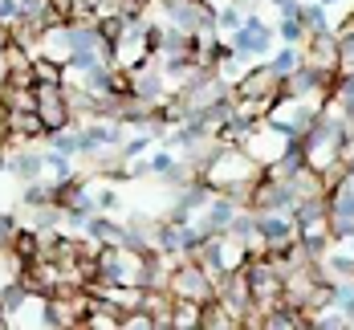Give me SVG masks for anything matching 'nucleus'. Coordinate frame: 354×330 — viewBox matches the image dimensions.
<instances>
[{
  "label": "nucleus",
  "instance_id": "nucleus-22",
  "mask_svg": "<svg viewBox=\"0 0 354 330\" xmlns=\"http://www.w3.org/2000/svg\"><path fill=\"white\" fill-rule=\"evenodd\" d=\"M17 17H21L17 0H0V25H17Z\"/></svg>",
  "mask_w": 354,
  "mask_h": 330
},
{
  "label": "nucleus",
  "instance_id": "nucleus-2",
  "mask_svg": "<svg viewBox=\"0 0 354 330\" xmlns=\"http://www.w3.org/2000/svg\"><path fill=\"white\" fill-rule=\"evenodd\" d=\"M167 290L171 297H192V302H212L216 297V282L212 273L196 261V257H183L171 265V277H167Z\"/></svg>",
  "mask_w": 354,
  "mask_h": 330
},
{
  "label": "nucleus",
  "instance_id": "nucleus-13",
  "mask_svg": "<svg viewBox=\"0 0 354 330\" xmlns=\"http://www.w3.org/2000/svg\"><path fill=\"white\" fill-rule=\"evenodd\" d=\"M45 147H53V151H62V155L77 159V155H82V131H77V127H62V131H49V135H45Z\"/></svg>",
  "mask_w": 354,
  "mask_h": 330
},
{
  "label": "nucleus",
  "instance_id": "nucleus-4",
  "mask_svg": "<svg viewBox=\"0 0 354 330\" xmlns=\"http://www.w3.org/2000/svg\"><path fill=\"white\" fill-rule=\"evenodd\" d=\"M252 220H257V232L265 241V253L297 241V217L293 212H252Z\"/></svg>",
  "mask_w": 354,
  "mask_h": 330
},
{
  "label": "nucleus",
  "instance_id": "nucleus-20",
  "mask_svg": "<svg viewBox=\"0 0 354 330\" xmlns=\"http://www.w3.org/2000/svg\"><path fill=\"white\" fill-rule=\"evenodd\" d=\"M338 73L354 77V33H338Z\"/></svg>",
  "mask_w": 354,
  "mask_h": 330
},
{
  "label": "nucleus",
  "instance_id": "nucleus-14",
  "mask_svg": "<svg viewBox=\"0 0 354 330\" xmlns=\"http://www.w3.org/2000/svg\"><path fill=\"white\" fill-rule=\"evenodd\" d=\"M306 25H301V12H281L277 21V41L281 45H306Z\"/></svg>",
  "mask_w": 354,
  "mask_h": 330
},
{
  "label": "nucleus",
  "instance_id": "nucleus-1",
  "mask_svg": "<svg viewBox=\"0 0 354 330\" xmlns=\"http://www.w3.org/2000/svg\"><path fill=\"white\" fill-rule=\"evenodd\" d=\"M228 41H232V49H236V57L248 62V66H252V62H269V53L277 49V25H265L261 12H248L245 25L228 37Z\"/></svg>",
  "mask_w": 354,
  "mask_h": 330
},
{
  "label": "nucleus",
  "instance_id": "nucleus-12",
  "mask_svg": "<svg viewBox=\"0 0 354 330\" xmlns=\"http://www.w3.org/2000/svg\"><path fill=\"white\" fill-rule=\"evenodd\" d=\"M301 25H306V33H330L334 29L330 25V8L322 0H301Z\"/></svg>",
  "mask_w": 354,
  "mask_h": 330
},
{
  "label": "nucleus",
  "instance_id": "nucleus-10",
  "mask_svg": "<svg viewBox=\"0 0 354 330\" xmlns=\"http://www.w3.org/2000/svg\"><path fill=\"white\" fill-rule=\"evenodd\" d=\"M236 327H245V322H241V314H232V310L224 306V297L204 302V327L200 330H236Z\"/></svg>",
  "mask_w": 354,
  "mask_h": 330
},
{
  "label": "nucleus",
  "instance_id": "nucleus-15",
  "mask_svg": "<svg viewBox=\"0 0 354 330\" xmlns=\"http://www.w3.org/2000/svg\"><path fill=\"white\" fill-rule=\"evenodd\" d=\"M245 17H248V12L241 8V4H224V8L216 12V33H220V37H232L241 25H245Z\"/></svg>",
  "mask_w": 354,
  "mask_h": 330
},
{
  "label": "nucleus",
  "instance_id": "nucleus-11",
  "mask_svg": "<svg viewBox=\"0 0 354 330\" xmlns=\"http://www.w3.org/2000/svg\"><path fill=\"white\" fill-rule=\"evenodd\" d=\"M301 62H306L301 45H281V41H277V49L269 53V66H273V73H277L281 82H285L293 70H301Z\"/></svg>",
  "mask_w": 354,
  "mask_h": 330
},
{
  "label": "nucleus",
  "instance_id": "nucleus-21",
  "mask_svg": "<svg viewBox=\"0 0 354 330\" xmlns=\"http://www.w3.org/2000/svg\"><path fill=\"white\" fill-rule=\"evenodd\" d=\"M17 228H21V217H17V212H0V249H8V245H12Z\"/></svg>",
  "mask_w": 354,
  "mask_h": 330
},
{
  "label": "nucleus",
  "instance_id": "nucleus-5",
  "mask_svg": "<svg viewBox=\"0 0 354 330\" xmlns=\"http://www.w3.org/2000/svg\"><path fill=\"white\" fill-rule=\"evenodd\" d=\"M301 53H306V66H314L322 73H338V33L334 29L330 33H310Z\"/></svg>",
  "mask_w": 354,
  "mask_h": 330
},
{
  "label": "nucleus",
  "instance_id": "nucleus-18",
  "mask_svg": "<svg viewBox=\"0 0 354 330\" xmlns=\"http://www.w3.org/2000/svg\"><path fill=\"white\" fill-rule=\"evenodd\" d=\"M122 330H159V318L147 306H135V310L122 314Z\"/></svg>",
  "mask_w": 354,
  "mask_h": 330
},
{
  "label": "nucleus",
  "instance_id": "nucleus-19",
  "mask_svg": "<svg viewBox=\"0 0 354 330\" xmlns=\"http://www.w3.org/2000/svg\"><path fill=\"white\" fill-rule=\"evenodd\" d=\"M94 200H98V212H118V204H122V196H118L114 180L94 183Z\"/></svg>",
  "mask_w": 354,
  "mask_h": 330
},
{
  "label": "nucleus",
  "instance_id": "nucleus-16",
  "mask_svg": "<svg viewBox=\"0 0 354 330\" xmlns=\"http://www.w3.org/2000/svg\"><path fill=\"white\" fill-rule=\"evenodd\" d=\"M142 159H147V172H151V176H163V172H171V163H176L179 155L171 151V147L155 143L151 151H147V155H142Z\"/></svg>",
  "mask_w": 354,
  "mask_h": 330
},
{
  "label": "nucleus",
  "instance_id": "nucleus-6",
  "mask_svg": "<svg viewBox=\"0 0 354 330\" xmlns=\"http://www.w3.org/2000/svg\"><path fill=\"white\" fill-rule=\"evenodd\" d=\"M86 237L98 249H122L127 245V224H118L110 212H94V217L86 220Z\"/></svg>",
  "mask_w": 354,
  "mask_h": 330
},
{
  "label": "nucleus",
  "instance_id": "nucleus-8",
  "mask_svg": "<svg viewBox=\"0 0 354 330\" xmlns=\"http://www.w3.org/2000/svg\"><path fill=\"white\" fill-rule=\"evenodd\" d=\"M8 176H17L21 183L45 180V151H37V147H21V151H12V155H8Z\"/></svg>",
  "mask_w": 354,
  "mask_h": 330
},
{
  "label": "nucleus",
  "instance_id": "nucleus-17",
  "mask_svg": "<svg viewBox=\"0 0 354 330\" xmlns=\"http://www.w3.org/2000/svg\"><path fill=\"white\" fill-rule=\"evenodd\" d=\"M155 143H159V139H155L151 131H139V135H127L118 151H122V159H142V155H147Z\"/></svg>",
  "mask_w": 354,
  "mask_h": 330
},
{
  "label": "nucleus",
  "instance_id": "nucleus-23",
  "mask_svg": "<svg viewBox=\"0 0 354 330\" xmlns=\"http://www.w3.org/2000/svg\"><path fill=\"white\" fill-rule=\"evenodd\" d=\"M8 327V314H4V306H0V330Z\"/></svg>",
  "mask_w": 354,
  "mask_h": 330
},
{
  "label": "nucleus",
  "instance_id": "nucleus-7",
  "mask_svg": "<svg viewBox=\"0 0 354 330\" xmlns=\"http://www.w3.org/2000/svg\"><path fill=\"white\" fill-rule=\"evenodd\" d=\"M212 196H216V192L196 176L192 183H183V187L176 192V204H171V212H167V217H200V212L212 204Z\"/></svg>",
  "mask_w": 354,
  "mask_h": 330
},
{
  "label": "nucleus",
  "instance_id": "nucleus-3",
  "mask_svg": "<svg viewBox=\"0 0 354 330\" xmlns=\"http://www.w3.org/2000/svg\"><path fill=\"white\" fill-rule=\"evenodd\" d=\"M285 94V82L273 73V66L269 62H252L236 82H232V98H257V102H277Z\"/></svg>",
  "mask_w": 354,
  "mask_h": 330
},
{
  "label": "nucleus",
  "instance_id": "nucleus-9",
  "mask_svg": "<svg viewBox=\"0 0 354 330\" xmlns=\"http://www.w3.org/2000/svg\"><path fill=\"white\" fill-rule=\"evenodd\" d=\"M204 327V302L176 297L171 302V330H200Z\"/></svg>",
  "mask_w": 354,
  "mask_h": 330
}]
</instances>
